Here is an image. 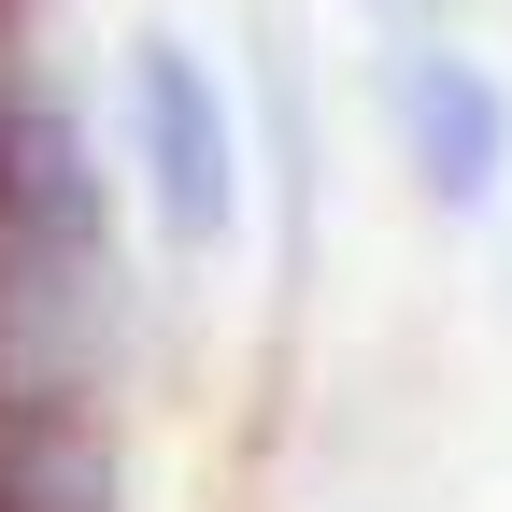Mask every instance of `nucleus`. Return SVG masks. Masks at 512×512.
Masks as SVG:
<instances>
[{"mask_svg": "<svg viewBox=\"0 0 512 512\" xmlns=\"http://www.w3.org/2000/svg\"><path fill=\"white\" fill-rule=\"evenodd\" d=\"M128 171H143V214L171 256H214L242 228V128H228V86L200 72V43L143 29L128 43Z\"/></svg>", "mask_w": 512, "mask_h": 512, "instance_id": "2", "label": "nucleus"}, {"mask_svg": "<svg viewBox=\"0 0 512 512\" xmlns=\"http://www.w3.org/2000/svg\"><path fill=\"white\" fill-rule=\"evenodd\" d=\"M384 15H441V0H384Z\"/></svg>", "mask_w": 512, "mask_h": 512, "instance_id": "5", "label": "nucleus"}, {"mask_svg": "<svg viewBox=\"0 0 512 512\" xmlns=\"http://www.w3.org/2000/svg\"><path fill=\"white\" fill-rule=\"evenodd\" d=\"M43 0H0V171H15L43 128H57V86H43Z\"/></svg>", "mask_w": 512, "mask_h": 512, "instance_id": "4", "label": "nucleus"}, {"mask_svg": "<svg viewBox=\"0 0 512 512\" xmlns=\"http://www.w3.org/2000/svg\"><path fill=\"white\" fill-rule=\"evenodd\" d=\"M384 128H399V171L427 185L441 214H484L512 171V86L456 43H399L384 57Z\"/></svg>", "mask_w": 512, "mask_h": 512, "instance_id": "3", "label": "nucleus"}, {"mask_svg": "<svg viewBox=\"0 0 512 512\" xmlns=\"http://www.w3.org/2000/svg\"><path fill=\"white\" fill-rule=\"evenodd\" d=\"M128 370V256L86 128L57 114L0 171V427L15 413H114Z\"/></svg>", "mask_w": 512, "mask_h": 512, "instance_id": "1", "label": "nucleus"}]
</instances>
